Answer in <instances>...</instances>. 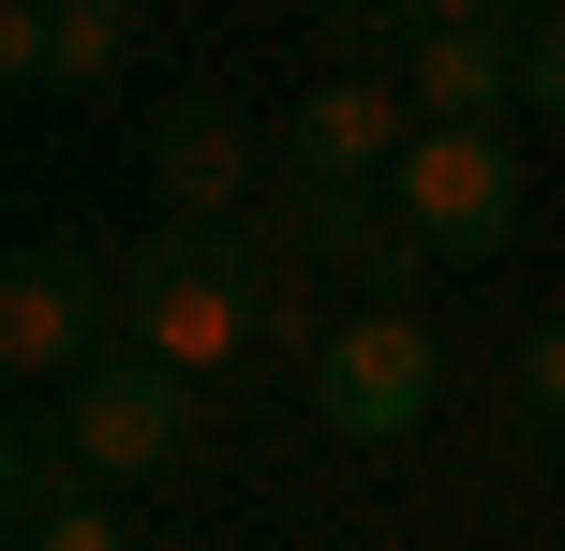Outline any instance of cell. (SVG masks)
<instances>
[{
  "mask_svg": "<svg viewBox=\"0 0 565 551\" xmlns=\"http://www.w3.org/2000/svg\"><path fill=\"white\" fill-rule=\"evenodd\" d=\"M149 165H164V209H179V224H224V209L254 194V149H238L224 105H179L164 135H149Z\"/></svg>",
  "mask_w": 565,
  "mask_h": 551,
  "instance_id": "9",
  "label": "cell"
},
{
  "mask_svg": "<svg viewBox=\"0 0 565 551\" xmlns=\"http://www.w3.org/2000/svg\"><path fill=\"white\" fill-rule=\"evenodd\" d=\"M521 388H536V403H551V417H565V314H551V328H536V343H521Z\"/></svg>",
  "mask_w": 565,
  "mask_h": 551,
  "instance_id": "15",
  "label": "cell"
},
{
  "mask_svg": "<svg viewBox=\"0 0 565 551\" xmlns=\"http://www.w3.org/2000/svg\"><path fill=\"white\" fill-rule=\"evenodd\" d=\"M521 105H536V119H565V15H536V30H521Z\"/></svg>",
  "mask_w": 565,
  "mask_h": 551,
  "instance_id": "13",
  "label": "cell"
},
{
  "mask_svg": "<svg viewBox=\"0 0 565 551\" xmlns=\"http://www.w3.org/2000/svg\"><path fill=\"white\" fill-rule=\"evenodd\" d=\"M105 284H119V343L179 358V373H224V358H254V268H238V239H209V224L135 239Z\"/></svg>",
  "mask_w": 565,
  "mask_h": 551,
  "instance_id": "1",
  "label": "cell"
},
{
  "mask_svg": "<svg viewBox=\"0 0 565 551\" xmlns=\"http://www.w3.org/2000/svg\"><path fill=\"white\" fill-rule=\"evenodd\" d=\"M402 149H417V119H402L372 75H328V89L298 105V165H312V179H387Z\"/></svg>",
  "mask_w": 565,
  "mask_h": 551,
  "instance_id": "8",
  "label": "cell"
},
{
  "mask_svg": "<svg viewBox=\"0 0 565 551\" xmlns=\"http://www.w3.org/2000/svg\"><path fill=\"white\" fill-rule=\"evenodd\" d=\"M268 224L298 239V254H328V268H358L372 298H402V284H417V254H431V239L402 224V209H372V179H312V165H282V194H268Z\"/></svg>",
  "mask_w": 565,
  "mask_h": 551,
  "instance_id": "6",
  "label": "cell"
},
{
  "mask_svg": "<svg viewBox=\"0 0 565 551\" xmlns=\"http://www.w3.org/2000/svg\"><path fill=\"white\" fill-rule=\"evenodd\" d=\"M15 551H135V537L105 522V492H60V507H30V522H15Z\"/></svg>",
  "mask_w": 565,
  "mask_h": 551,
  "instance_id": "12",
  "label": "cell"
},
{
  "mask_svg": "<svg viewBox=\"0 0 565 551\" xmlns=\"http://www.w3.org/2000/svg\"><path fill=\"white\" fill-rule=\"evenodd\" d=\"M135 0H0V75H119Z\"/></svg>",
  "mask_w": 565,
  "mask_h": 551,
  "instance_id": "7",
  "label": "cell"
},
{
  "mask_svg": "<svg viewBox=\"0 0 565 551\" xmlns=\"http://www.w3.org/2000/svg\"><path fill=\"white\" fill-rule=\"evenodd\" d=\"M358 15H402V30H507L521 0H358Z\"/></svg>",
  "mask_w": 565,
  "mask_h": 551,
  "instance_id": "14",
  "label": "cell"
},
{
  "mask_svg": "<svg viewBox=\"0 0 565 551\" xmlns=\"http://www.w3.org/2000/svg\"><path fill=\"white\" fill-rule=\"evenodd\" d=\"M387 209L431 239V254H507L521 224V149L491 119H417V149L387 165Z\"/></svg>",
  "mask_w": 565,
  "mask_h": 551,
  "instance_id": "3",
  "label": "cell"
},
{
  "mask_svg": "<svg viewBox=\"0 0 565 551\" xmlns=\"http://www.w3.org/2000/svg\"><path fill=\"white\" fill-rule=\"evenodd\" d=\"M431 388H447V358H431V328L402 314V298H372L358 328L312 343V417H328L342 447H402L431 417Z\"/></svg>",
  "mask_w": 565,
  "mask_h": 551,
  "instance_id": "4",
  "label": "cell"
},
{
  "mask_svg": "<svg viewBox=\"0 0 565 551\" xmlns=\"http://www.w3.org/2000/svg\"><path fill=\"white\" fill-rule=\"evenodd\" d=\"M491 105H521L507 30H417V119H491Z\"/></svg>",
  "mask_w": 565,
  "mask_h": 551,
  "instance_id": "10",
  "label": "cell"
},
{
  "mask_svg": "<svg viewBox=\"0 0 565 551\" xmlns=\"http://www.w3.org/2000/svg\"><path fill=\"white\" fill-rule=\"evenodd\" d=\"M105 328H119V284H105L89 254L30 239V254L0 268V358H15L30 388H75L89 358H105Z\"/></svg>",
  "mask_w": 565,
  "mask_h": 551,
  "instance_id": "5",
  "label": "cell"
},
{
  "mask_svg": "<svg viewBox=\"0 0 565 551\" xmlns=\"http://www.w3.org/2000/svg\"><path fill=\"white\" fill-rule=\"evenodd\" d=\"M238 268H254V343L268 358H312V343H328V328H312V284H298V239H282V224H254V239H238Z\"/></svg>",
  "mask_w": 565,
  "mask_h": 551,
  "instance_id": "11",
  "label": "cell"
},
{
  "mask_svg": "<svg viewBox=\"0 0 565 551\" xmlns=\"http://www.w3.org/2000/svg\"><path fill=\"white\" fill-rule=\"evenodd\" d=\"M60 447H75V477H179L194 463V373L149 343H105L60 388Z\"/></svg>",
  "mask_w": 565,
  "mask_h": 551,
  "instance_id": "2",
  "label": "cell"
}]
</instances>
